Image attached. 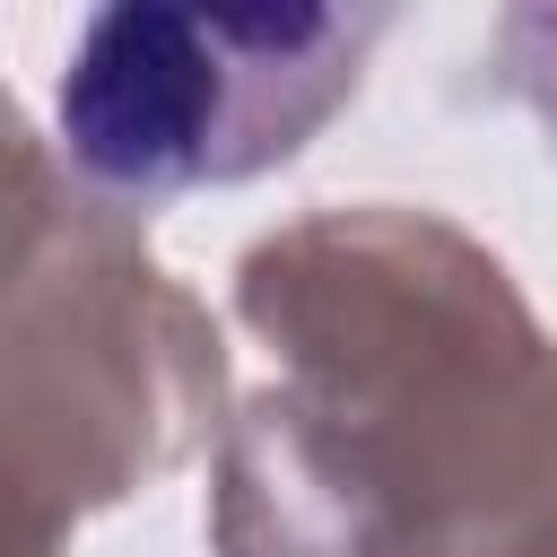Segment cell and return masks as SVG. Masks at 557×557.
I'll list each match as a JSON object with an SVG mask.
<instances>
[{"label": "cell", "instance_id": "1", "mask_svg": "<svg viewBox=\"0 0 557 557\" xmlns=\"http://www.w3.org/2000/svg\"><path fill=\"white\" fill-rule=\"evenodd\" d=\"M392 9L113 0L61 52V148L104 200H174L287 165L366 78Z\"/></svg>", "mask_w": 557, "mask_h": 557}, {"label": "cell", "instance_id": "2", "mask_svg": "<svg viewBox=\"0 0 557 557\" xmlns=\"http://www.w3.org/2000/svg\"><path fill=\"white\" fill-rule=\"evenodd\" d=\"M61 218H70V191H61L52 157L26 139L17 104L0 96V270H35V252L52 244Z\"/></svg>", "mask_w": 557, "mask_h": 557}, {"label": "cell", "instance_id": "3", "mask_svg": "<svg viewBox=\"0 0 557 557\" xmlns=\"http://www.w3.org/2000/svg\"><path fill=\"white\" fill-rule=\"evenodd\" d=\"M487 78H496V96H513V104L548 131V148H557V0L505 9V17L487 26Z\"/></svg>", "mask_w": 557, "mask_h": 557}]
</instances>
